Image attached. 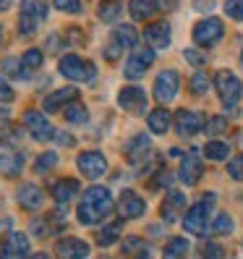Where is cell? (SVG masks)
<instances>
[{"label": "cell", "instance_id": "obj_1", "mask_svg": "<svg viewBox=\"0 0 243 259\" xmlns=\"http://www.w3.org/2000/svg\"><path fill=\"white\" fill-rule=\"evenodd\" d=\"M113 212V196L105 186H89L84 191V199L79 202V223L81 225H94L100 220H105Z\"/></svg>", "mask_w": 243, "mask_h": 259}, {"label": "cell", "instance_id": "obj_2", "mask_svg": "<svg viewBox=\"0 0 243 259\" xmlns=\"http://www.w3.org/2000/svg\"><path fill=\"white\" fill-rule=\"evenodd\" d=\"M215 199L217 196L215 194H204L202 196V202H196L188 212H186V218H183V228L188 233L193 236H204L209 231V220H212V207H215Z\"/></svg>", "mask_w": 243, "mask_h": 259}, {"label": "cell", "instance_id": "obj_3", "mask_svg": "<svg viewBox=\"0 0 243 259\" xmlns=\"http://www.w3.org/2000/svg\"><path fill=\"white\" fill-rule=\"evenodd\" d=\"M58 71L63 73L66 79H71V81H84V84L94 81V73H97V68H94L92 60H81L76 53H68V55L60 58V60H58Z\"/></svg>", "mask_w": 243, "mask_h": 259}, {"label": "cell", "instance_id": "obj_4", "mask_svg": "<svg viewBox=\"0 0 243 259\" xmlns=\"http://www.w3.org/2000/svg\"><path fill=\"white\" fill-rule=\"evenodd\" d=\"M215 89L217 95L222 100L225 108H235V105L240 102V95H243V84L235 73L230 71H217L215 73Z\"/></svg>", "mask_w": 243, "mask_h": 259}, {"label": "cell", "instance_id": "obj_5", "mask_svg": "<svg viewBox=\"0 0 243 259\" xmlns=\"http://www.w3.org/2000/svg\"><path fill=\"white\" fill-rule=\"evenodd\" d=\"M191 34H193V42L199 45V48H215V45L222 39V34H225V24L220 19H215V16H209V19L196 24Z\"/></svg>", "mask_w": 243, "mask_h": 259}, {"label": "cell", "instance_id": "obj_6", "mask_svg": "<svg viewBox=\"0 0 243 259\" xmlns=\"http://www.w3.org/2000/svg\"><path fill=\"white\" fill-rule=\"evenodd\" d=\"M178 89H180L178 71H162L155 79V100L160 105H168V102H173L178 97Z\"/></svg>", "mask_w": 243, "mask_h": 259}, {"label": "cell", "instance_id": "obj_7", "mask_svg": "<svg viewBox=\"0 0 243 259\" xmlns=\"http://www.w3.org/2000/svg\"><path fill=\"white\" fill-rule=\"evenodd\" d=\"M24 128L32 134V139H37V142H50L55 136V128L47 120V115H42L37 110H26L24 113Z\"/></svg>", "mask_w": 243, "mask_h": 259}, {"label": "cell", "instance_id": "obj_8", "mask_svg": "<svg viewBox=\"0 0 243 259\" xmlns=\"http://www.w3.org/2000/svg\"><path fill=\"white\" fill-rule=\"evenodd\" d=\"M118 105L126 113L141 115L147 110V92H144V89H139V87H123L118 92Z\"/></svg>", "mask_w": 243, "mask_h": 259}, {"label": "cell", "instance_id": "obj_9", "mask_svg": "<svg viewBox=\"0 0 243 259\" xmlns=\"http://www.w3.org/2000/svg\"><path fill=\"white\" fill-rule=\"evenodd\" d=\"M118 215H120V220H133V218H141L144 215V209H147V204H144V199L136 191H123L118 196Z\"/></svg>", "mask_w": 243, "mask_h": 259}, {"label": "cell", "instance_id": "obj_10", "mask_svg": "<svg viewBox=\"0 0 243 259\" xmlns=\"http://www.w3.org/2000/svg\"><path fill=\"white\" fill-rule=\"evenodd\" d=\"M152 63H155V53H152V48H139L136 53H131L128 63H126V79H133V81L141 79Z\"/></svg>", "mask_w": 243, "mask_h": 259}, {"label": "cell", "instance_id": "obj_11", "mask_svg": "<svg viewBox=\"0 0 243 259\" xmlns=\"http://www.w3.org/2000/svg\"><path fill=\"white\" fill-rule=\"evenodd\" d=\"M76 165H79V170L86 178H100L108 170V160H105V155H100V152H81Z\"/></svg>", "mask_w": 243, "mask_h": 259}, {"label": "cell", "instance_id": "obj_12", "mask_svg": "<svg viewBox=\"0 0 243 259\" xmlns=\"http://www.w3.org/2000/svg\"><path fill=\"white\" fill-rule=\"evenodd\" d=\"M204 115L202 113H191V110H178L175 113V131L180 136H193L204 128Z\"/></svg>", "mask_w": 243, "mask_h": 259}, {"label": "cell", "instance_id": "obj_13", "mask_svg": "<svg viewBox=\"0 0 243 259\" xmlns=\"http://www.w3.org/2000/svg\"><path fill=\"white\" fill-rule=\"evenodd\" d=\"M55 256L63 259H84L89 256V243L81 238H63L55 243Z\"/></svg>", "mask_w": 243, "mask_h": 259}, {"label": "cell", "instance_id": "obj_14", "mask_svg": "<svg viewBox=\"0 0 243 259\" xmlns=\"http://www.w3.org/2000/svg\"><path fill=\"white\" fill-rule=\"evenodd\" d=\"M73 100H79V89L76 87H66V89H58V92L47 95L44 97V113H58V110H63L68 102Z\"/></svg>", "mask_w": 243, "mask_h": 259}, {"label": "cell", "instance_id": "obj_15", "mask_svg": "<svg viewBox=\"0 0 243 259\" xmlns=\"http://www.w3.org/2000/svg\"><path fill=\"white\" fill-rule=\"evenodd\" d=\"M202 173H204V162H202V157H196V152H191V155H186L183 157V162H180V181L183 184H188V186H193L196 181L202 178Z\"/></svg>", "mask_w": 243, "mask_h": 259}, {"label": "cell", "instance_id": "obj_16", "mask_svg": "<svg viewBox=\"0 0 243 259\" xmlns=\"http://www.w3.org/2000/svg\"><path fill=\"white\" fill-rule=\"evenodd\" d=\"M144 37L147 42L152 45V48H168L170 45V24L168 21H155V24H149L144 29Z\"/></svg>", "mask_w": 243, "mask_h": 259}, {"label": "cell", "instance_id": "obj_17", "mask_svg": "<svg viewBox=\"0 0 243 259\" xmlns=\"http://www.w3.org/2000/svg\"><path fill=\"white\" fill-rule=\"evenodd\" d=\"M0 254L3 256H26L29 254V238L24 233H8L6 241L0 243Z\"/></svg>", "mask_w": 243, "mask_h": 259}, {"label": "cell", "instance_id": "obj_18", "mask_svg": "<svg viewBox=\"0 0 243 259\" xmlns=\"http://www.w3.org/2000/svg\"><path fill=\"white\" fill-rule=\"evenodd\" d=\"M79 181L76 178H60L58 184L53 186V199L58 204H68L71 199H76V194H79Z\"/></svg>", "mask_w": 243, "mask_h": 259}, {"label": "cell", "instance_id": "obj_19", "mask_svg": "<svg viewBox=\"0 0 243 259\" xmlns=\"http://www.w3.org/2000/svg\"><path fill=\"white\" fill-rule=\"evenodd\" d=\"M126 155H128V162H133V165H141L144 160H149V155H152L149 139L139 134V136H136V139H131V144L126 147Z\"/></svg>", "mask_w": 243, "mask_h": 259}, {"label": "cell", "instance_id": "obj_20", "mask_svg": "<svg viewBox=\"0 0 243 259\" xmlns=\"http://www.w3.org/2000/svg\"><path fill=\"white\" fill-rule=\"evenodd\" d=\"M42 202H44V194H42L39 186H34V184H24V186L19 189V204H21L24 209H39Z\"/></svg>", "mask_w": 243, "mask_h": 259}, {"label": "cell", "instance_id": "obj_21", "mask_svg": "<svg viewBox=\"0 0 243 259\" xmlns=\"http://www.w3.org/2000/svg\"><path fill=\"white\" fill-rule=\"evenodd\" d=\"M157 11H160V6L155 3V0H131L128 3V13L136 21H147V19L155 16Z\"/></svg>", "mask_w": 243, "mask_h": 259}, {"label": "cell", "instance_id": "obj_22", "mask_svg": "<svg viewBox=\"0 0 243 259\" xmlns=\"http://www.w3.org/2000/svg\"><path fill=\"white\" fill-rule=\"evenodd\" d=\"M183 207H186V196L180 194V191H170L168 199H165V204H162V218L168 220V223H173Z\"/></svg>", "mask_w": 243, "mask_h": 259}, {"label": "cell", "instance_id": "obj_23", "mask_svg": "<svg viewBox=\"0 0 243 259\" xmlns=\"http://www.w3.org/2000/svg\"><path fill=\"white\" fill-rule=\"evenodd\" d=\"M147 126H149L152 134H165L170 128V113L165 108H157V110L147 113Z\"/></svg>", "mask_w": 243, "mask_h": 259}, {"label": "cell", "instance_id": "obj_24", "mask_svg": "<svg viewBox=\"0 0 243 259\" xmlns=\"http://www.w3.org/2000/svg\"><path fill=\"white\" fill-rule=\"evenodd\" d=\"M42 60H44L42 50H37V48L26 50L21 55V79H29V76H32L37 68H42Z\"/></svg>", "mask_w": 243, "mask_h": 259}, {"label": "cell", "instance_id": "obj_25", "mask_svg": "<svg viewBox=\"0 0 243 259\" xmlns=\"http://www.w3.org/2000/svg\"><path fill=\"white\" fill-rule=\"evenodd\" d=\"M21 167H24V155H19V152H13V155H3L0 157V173L13 178V176H19L21 173Z\"/></svg>", "mask_w": 243, "mask_h": 259}, {"label": "cell", "instance_id": "obj_26", "mask_svg": "<svg viewBox=\"0 0 243 259\" xmlns=\"http://www.w3.org/2000/svg\"><path fill=\"white\" fill-rule=\"evenodd\" d=\"M21 13L37 21H44L47 19V0H21Z\"/></svg>", "mask_w": 243, "mask_h": 259}, {"label": "cell", "instance_id": "obj_27", "mask_svg": "<svg viewBox=\"0 0 243 259\" xmlns=\"http://www.w3.org/2000/svg\"><path fill=\"white\" fill-rule=\"evenodd\" d=\"M120 13H123V0H102V3H100V19L105 24L118 21Z\"/></svg>", "mask_w": 243, "mask_h": 259}, {"label": "cell", "instance_id": "obj_28", "mask_svg": "<svg viewBox=\"0 0 243 259\" xmlns=\"http://www.w3.org/2000/svg\"><path fill=\"white\" fill-rule=\"evenodd\" d=\"M63 118L68 120V123H73V126H81V123H86V108L79 100H73V102H68L63 108Z\"/></svg>", "mask_w": 243, "mask_h": 259}, {"label": "cell", "instance_id": "obj_29", "mask_svg": "<svg viewBox=\"0 0 243 259\" xmlns=\"http://www.w3.org/2000/svg\"><path fill=\"white\" fill-rule=\"evenodd\" d=\"M115 241H120V220L108 223L97 233V243H100V246H110V243H115Z\"/></svg>", "mask_w": 243, "mask_h": 259}, {"label": "cell", "instance_id": "obj_30", "mask_svg": "<svg viewBox=\"0 0 243 259\" xmlns=\"http://www.w3.org/2000/svg\"><path fill=\"white\" fill-rule=\"evenodd\" d=\"M123 254H128V256H149V246L139 236H128L123 241Z\"/></svg>", "mask_w": 243, "mask_h": 259}, {"label": "cell", "instance_id": "obj_31", "mask_svg": "<svg viewBox=\"0 0 243 259\" xmlns=\"http://www.w3.org/2000/svg\"><path fill=\"white\" fill-rule=\"evenodd\" d=\"M188 249H191V243H188L186 238L175 236V238H170L168 243H165L162 254H165V256H186V254H188Z\"/></svg>", "mask_w": 243, "mask_h": 259}, {"label": "cell", "instance_id": "obj_32", "mask_svg": "<svg viewBox=\"0 0 243 259\" xmlns=\"http://www.w3.org/2000/svg\"><path fill=\"white\" fill-rule=\"evenodd\" d=\"M204 155H207L209 160H215V162H222V160L230 157V147H227L225 142H209V144L204 147Z\"/></svg>", "mask_w": 243, "mask_h": 259}, {"label": "cell", "instance_id": "obj_33", "mask_svg": "<svg viewBox=\"0 0 243 259\" xmlns=\"http://www.w3.org/2000/svg\"><path fill=\"white\" fill-rule=\"evenodd\" d=\"M115 39L123 45V48H136V42H139V32H136L131 24L118 26V29H115Z\"/></svg>", "mask_w": 243, "mask_h": 259}, {"label": "cell", "instance_id": "obj_34", "mask_svg": "<svg viewBox=\"0 0 243 259\" xmlns=\"http://www.w3.org/2000/svg\"><path fill=\"white\" fill-rule=\"evenodd\" d=\"M233 231V218L230 215H217L215 220H212V225H209V233H215V236H225V233H230Z\"/></svg>", "mask_w": 243, "mask_h": 259}, {"label": "cell", "instance_id": "obj_35", "mask_svg": "<svg viewBox=\"0 0 243 259\" xmlns=\"http://www.w3.org/2000/svg\"><path fill=\"white\" fill-rule=\"evenodd\" d=\"M55 165H58V155H55V152H44V155L37 157L34 170H37V173H47V170H53Z\"/></svg>", "mask_w": 243, "mask_h": 259}, {"label": "cell", "instance_id": "obj_36", "mask_svg": "<svg viewBox=\"0 0 243 259\" xmlns=\"http://www.w3.org/2000/svg\"><path fill=\"white\" fill-rule=\"evenodd\" d=\"M207 89H209V76L202 73V71L193 73V76H191V92H193V95H204Z\"/></svg>", "mask_w": 243, "mask_h": 259}, {"label": "cell", "instance_id": "obj_37", "mask_svg": "<svg viewBox=\"0 0 243 259\" xmlns=\"http://www.w3.org/2000/svg\"><path fill=\"white\" fill-rule=\"evenodd\" d=\"M225 13L233 21H243V0H225Z\"/></svg>", "mask_w": 243, "mask_h": 259}, {"label": "cell", "instance_id": "obj_38", "mask_svg": "<svg viewBox=\"0 0 243 259\" xmlns=\"http://www.w3.org/2000/svg\"><path fill=\"white\" fill-rule=\"evenodd\" d=\"M227 173L235 181H243V155H235L230 162H227Z\"/></svg>", "mask_w": 243, "mask_h": 259}, {"label": "cell", "instance_id": "obj_39", "mask_svg": "<svg viewBox=\"0 0 243 259\" xmlns=\"http://www.w3.org/2000/svg\"><path fill=\"white\" fill-rule=\"evenodd\" d=\"M58 11L63 13H79L81 11V0H53Z\"/></svg>", "mask_w": 243, "mask_h": 259}, {"label": "cell", "instance_id": "obj_40", "mask_svg": "<svg viewBox=\"0 0 243 259\" xmlns=\"http://www.w3.org/2000/svg\"><path fill=\"white\" fill-rule=\"evenodd\" d=\"M37 19H32V16H24V13H21V16H19V32L21 34H34V29H37Z\"/></svg>", "mask_w": 243, "mask_h": 259}, {"label": "cell", "instance_id": "obj_41", "mask_svg": "<svg viewBox=\"0 0 243 259\" xmlns=\"http://www.w3.org/2000/svg\"><path fill=\"white\" fill-rule=\"evenodd\" d=\"M170 184H173V176H170L168 170H160L155 178L149 181V186H152V189H162V186H170Z\"/></svg>", "mask_w": 243, "mask_h": 259}, {"label": "cell", "instance_id": "obj_42", "mask_svg": "<svg viewBox=\"0 0 243 259\" xmlns=\"http://www.w3.org/2000/svg\"><path fill=\"white\" fill-rule=\"evenodd\" d=\"M227 128V120L222 118V115H217L215 120H209V126H207V131L212 134V136H215V134H220V131H225Z\"/></svg>", "mask_w": 243, "mask_h": 259}, {"label": "cell", "instance_id": "obj_43", "mask_svg": "<svg viewBox=\"0 0 243 259\" xmlns=\"http://www.w3.org/2000/svg\"><path fill=\"white\" fill-rule=\"evenodd\" d=\"M13 97H16V95H13V89H11V84L3 79V76H0V102H11Z\"/></svg>", "mask_w": 243, "mask_h": 259}, {"label": "cell", "instance_id": "obj_44", "mask_svg": "<svg viewBox=\"0 0 243 259\" xmlns=\"http://www.w3.org/2000/svg\"><path fill=\"white\" fill-rule=\"evenodd\" d=\"M120 50H123V45H120L118 39H113L108 48H105V58H108V60H115V58L120 55Z\"/></svg>", "mask_w": 243, "mask_h": 259}, {"label": "cell", "instance_id": "obj_45", "mask_svg": "<svg viewBox=\"0 0 243 259\" xmlns=\"http://www.w3.org/2000/svg\"><path fill=\"white\" fill-rule=\"evenodd\" d=\"M186 60L193 66H204L207 63V55H202L199 50H186Z\"/></svg>", "mask_w": 243, "mask_h": 259}, {"label": "cell", "instance_id": "obj_46", "mask_svg": "<svg viewBox=\"0 0 243 259\" xmlns=\"http://www.w3.org/2000/svg\"><path fill=\"white\" fill-rule=\"evenodd\" d=\"M193 11H199V13L215 11V0H193Z\"/></svg>", "mask_w": 243, "mask_h": 259}, {"label": "cell", "instance_id": "obj_47", "mask_svg": "<svg viewBox=\"0 0 243 259\" xmlns=\"http://www.w3.org/2000/svg\"><path fill=\"white\" fill-rule=\"evenodd\" d=\"M202 254L204 256H225V249L217 246V243H207V246L202 249Z\"/></svg>", "mask_w": 243, "mask_h": 259}, {"label": "cell", "instance_id": "obj_48", "mask_svg": "<svg viewBox=\"0 0 243 259\" xmlns=\"http://www.w3.org/2000/svg\"><path fill=\"white\" fill-rule=\"evenodd\" d=\"M58 144H63V147H73V144H76V139H73L71 134H63V131H60V134H58Z\"/></svg>", "mask_w": 243, "mask_h": 259}, {"label": "cell", "instance_id": "obj_49", "mask_svg": "<svg viewBox=\"0 0 243 259\" xmlns=\"http://www.w3.org/2000/svg\"><path fill=\"white\" fill-rule=\"evenodd\" d=\"M8 228H11V218H3V220H0V233L8 231Z\"/></svg>", "mask_w": 243, "mask_h": 259}, {"label": "cell", "instance_id": "obj_50", "mask_svg": "<svg viewBox=\"0 0 243 259\" xmlns=\"http://www.w3.org/2000/svg\"><path fill=\"white\" fill-rule=\"evenodd\" d=\"M11 3H13V0H0V11H6V8H11Z\"/></svg>", "mask_w": 243, "mask_h": 259}, {"label": "cell", "instance_id": "obj_51", "mask_svg": "<svg viewBox=\"0 0 243 259\" xmlns=\"http://www.w3.org/2000/svg\"><path fill=\"white\" fill-rule=\"evenodd\" d=\"M0 37H3V26H0Z\"/></svg>", "mask_w": 243, "mask_h": 259}, {"label": "cell", "instance_id": "obj_52", "mask_svg": "<svg viewBox=\"0 0 243 259\" xmlns=\"http://www.w3.org/2000/svg\"><path fill=\"white\" fill-rule=\"evenodd\" d=\"M240 58H243V50H240Z\"/></svg>", "mask_w": 243, "mask_h": 259}]
</instances>
